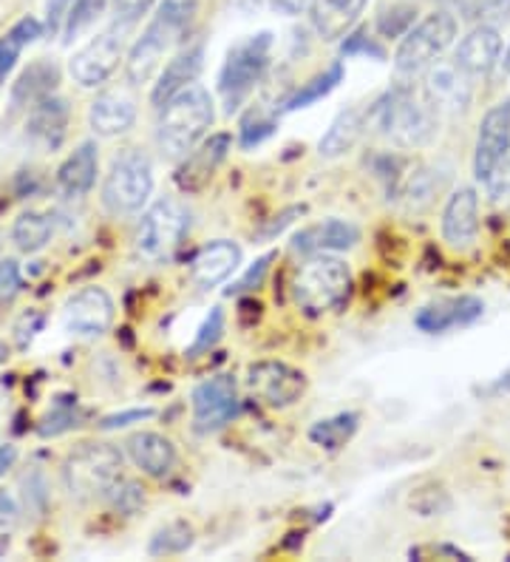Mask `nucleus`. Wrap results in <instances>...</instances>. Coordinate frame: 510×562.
Wrapping results in <instances>:
<instances>
[{
	"label": "nucleus",
	"mask_w": 510,
	"mask_h": 562,
	"mask_svg": "<svg viewBox=\"0 0 510 562\" xmlns=\"http://www.w3.org/2000/svg\"><path fill=\"white\" fill-rule=\"evenodd\" d=\"M196 9V0H159L157 12L125 57V77L131 86H145L162 71L165 55L182 46L191 32Z\"/></svg>",
	"instance_id": "nucleus-1"
},
{
	"label": "nucleus",
	"mask_w": 510,
	"mask_h": 562,
	"mask_svg": "<svg viewBox=\"0 0 510 562\" xmlns=\"http://www.w3.org/2000/svg\"><path fill=\"white\" fill-rule=\"evenodd\" d=\"M369 125L392 139L397 148H422L429 145L440 125V111L422 91V86L400 82L366 111Z\"/></svg>",
	"instance_id": "nucleus-2"
},
{
	"label": "nucleus",
	"mask_w": 510,
	"mask_h": 562,
	"mask_svg": "<svg viewBox=\"0 0 510 562\" xmlns=\"http://www.w3.org/2000/svg\"><path fill=\"white\" fill-rule=\"evenodd\" d=\"M213 120H216V103L202 82H191L188 89L165 100L159 105L157 123V145L162 157L179 162L184 154H191L207 137Z\"/></svg>",
	"instance_id": "nucleus-3"
},
{
	"label": "nucleus",
	"mask_w": 510,
	"mask_h": 562,
	"mask_svg": "<svg viewBox=\"0 0 510 562\" xmlns=\"http://www.w3.org/2000/svg\"><path fill=\"white\" fill-rule=\"evenodd\" d=\"M352 270L335 254L309 256L293 276V299L306 316L343 310L352 299Z\"/></svg>",
	"instance_id": "nucleus-4"
},
{
	"label": "nucleus",
	"mask_w": 510,
	"mask_h": 562,
	"mask_svg": "<svg viewBox=\"0 0 510 562\" xmlns=\"http://www.w3.org/2000/svg\"><path fill=\"white\" fill-rule=\"evenodd\" d=\"M125 477V458L114 443H80L63 463V483L77 501H105Z\"/></svg>",
	"instance_id": "nucleus-5"
},
{
	"label": "nucleus",
	"mask_w": 510,
	"mask_h": 562,
	"mask_svg": "<svg viewBox=\"0 0 510 562\" xmlns=\"http://www.w3.org/2000/svg\"><path fill=\"white\" fill-rule=\"evenodd\" d=\"M154 193V165L143 148H123L109 165L102 179L100 202L111 216H134L143 213Z\"/></svg>",
	"instance_id": "nucleus-6"
},
{
	"label": "nucleus",
	"mask_w": 510,
	"mask_h": 562,
	"mask_svg": "<svg viewBox=\"0 0 510 562\" xmlns=\"http://www.w3.org/2000/svg\"><path fill=\"white\" fill-rule=\"evenodd\" d=\"M272 46H275L272 32H256L227 48V57L218 71V94L225 97L227 114L245 103L256 86L264 80L272 63Z\"/></svg>",
	"instance_id": "nucleus-7"
},
{
	"label": "nucleus",
	"mask_w": 510,
	"mask_h": 562,
	"mask_svg": "<svg viewBox=\"0 0 510 562\" xmlns=\"http://www.w3.org/2000/svg\"><path fill=\"white\" fill-rule=\"evenodd\" d=\"M460 32V21L449 9H434L426 14L422 21L408 29L400 37V46L395 52V71L400 77H415L434 66L456 41Z\"/></svg>",
	"instance_id": "nucleus-8"
},
{
	"label": "nucleus",
	"mask_w": 510,
	"mask_h": 562,
	"mask_svg": "<svg viewBox=\"0 0 510 562\" xmlns=\"http://www.w3.org/2000/svg\"><path fill=\"white\" fill-rule=\"evenodd\" d=\"M191 234V211L173 196L157 200L136 225V254L145 261H168Z\"/></svg>",
	"instance_id": "nucleus-9"
},
{
	"label": "nucleus",
	"mask_w": 510,
	"mask_h": 562,
	"mask_svg": "<svg viewBox=\"0 0 510 562\" xmlns=\"http://www.w3.org/2000/svg\"><path fill=\"white\" fill-rule=\"evenodd\" d=\"M123 32L125 29L116 26V23L102 29L100 35L91 37L89 43H82L75 55L68 57V75L80 89H100L114 77L125 52Z\"/></svg>",
	"instance_id": "nucleus-10"
},
{
	"label": "nucleus",
	"mask_w": 510,
	"mask_h": 562,
	"mask_svg": "<svg viewBox=\"0 0 510 562\" xmlns=\"http://www.w3.org/2000/svg\"><path fill=\"white\" fill-rule=\"evenodd\" d=\"M116 307L114 299L105 288H97V284H89V288L77 290L66 304H63V329L68 336L75 338H100L105 336L114 324Z\"/></svg>",
	"instance_id": "nucleus-11"
},
{
	"label": "nucleus",
	"mask_w": 510,
	"mask_h": 562,
	"mask_svg": "<svg viewBox=\"0 0 510 562\" xmlns=\"http://www.w3.org/2000/svg\"><path fill=\"white\" fill-rule=\"evenodd\" d=\"M71 105L63 94H52L34 103L23 117V143L37 154H57L68 139Z\"/></svg>",
	"instance_id": "nucleus-12"
},
{
	"label": "nucleus",
	"mask_w": 510,
	"mask_h": 562,
	"mask_svg": "<svg viewBox=\"0 0 510 562\" xmlns=\"http://www.w3.org/2000/svg\"><path fill=\"white\" fill-rule=\"evenodd\" d=\"M247 386L261 404L286 409L304 398L306 375L284 361H256L247 370Z\"/></svg>",
	"instance_id": "nucleus-13"
},
{
	"label": "nucleus",
	"mask_w": 510,
	"mask_h": 562,
	"mask_svg": "<svg viewBox=\"0 0 510 562\" xmlns=\"http://www.w3.org/2000/svg\"><path fill=\"white\" fill-rule=\"evenodd\" d=\"M510 154V100L490 105L479 120L474 145V177L488 182Z\"/></svg>",
	"instance_id": "nucleus-14"
},
{
	"label": "nucleus",
	"mask_w": 510,
	"mask_h": 562,
	"mask_svg": "<svg viewBox=\"0 0 510 562\" xmlns=\"http://www.w3.org/2000/svg\"><path fill=\"white\" fill-rule=\"evenodd\" d=\"M193 426L211 435L230 424L238 412V384L233 375H213L193 390Z\"/></svg>",
	"instance_id": "nucleus-15"
},
{
	"label": "nucleus",
	"mask_w": 510,
	"mask_h": 562,
	"mask_svg": "<svg viewBox=\"0 0 510 562\" xmlns=\"http://www.w3.org/2000/svg\"><path fill=\"white\" fill-rule=\"evenodd\" d=\"M233 148V137L227 131H218V134H211L204 137L202 143L193 148L191 154H184L177 165V186L182 193H199L211 186V179L216 177L218 165L225 162L227 154Z\"/></svg>",
	"instance_id": "nucleus-16"
},
{
	"label": "nucleus",
	"mask_w": 510,
	"mask_h": 562,
	"mask_svg": "<svg viewBox=\"0 0 510 562\" xmlns=\"http://www.w3.org/2000/svg\"><path fill=\"white\" fill-rule=\"evenodd\" d=\"M63 82V69L57 60L37 57L14 77L12 89H9V117H26V111L34 103H41L46 97L57 94Z\"/></svg>",
	"instance_id": "nucleus-17"
},
{
	"label": "nucleus",
	"mask_w": 510,
	"mask_h": 562,
	"mask_svg": "<svg viewBox=\"0 0 510 562\" xmlns=\"http://www.w3.org/2000/svg\"><path fill=\"white\" fill-rule=\"evenodd\" d=\"M485 302L476 295H451L426 304L415 316V327L426 336H442L449 329H463L483 318Z\"/></svg>",
	"instance_id": "nucleus-18"
},
{
	"label": "nucleus",
	"mask_w": 510,
	"mask_h": 562,
	"mask_svg": "<svg viewBox=\"0 0 510 562\" xmlns=\"http://www.w3.org/2000/svg\"><path fill=\"white\" fill-rule=\"evenodd\" d=\"M499 57H502V35H499V26H490V23H476L468 35L456 43L454 52V63L471 80L497 71Z\"/></svg>",
	"instance_id": "nucleus-19"
},
{
	"label": "nucleus",
	"mask_w": 510,
	"mask_h": 562,
	"mask_svg": "<svg viewBox=\"0 0 510 562\" xmlns=\"http://www.w3.org/2000/svg\"><path fill=\"white\" fill-rule=\"evenodd\" d=\"M422 91L429 94V100L434 103V109L440 114L445 111H465L471 103V91H474V82L465 75L454 60L440 63L426 69V82H422Z\"/></svg>",
	"instance_id": "nucleus-20"
},
{
	"label": "nucleus",
	"mask_w": 510,
	"mask_h": 562,
	"mask_svg": "<svg viewBox=\"0 0 510 562\" xmlns=\"http://www.w3.org/2000/svg\"><path fill=\"white\" fill-rule=\"evenodd\" d=\"M442 239L454 250H465L479 236V196L471 186L456 188L442 211Z\"/></svg>",
	"instance_id": "nucleus-21"
},
{
	"label": "nucleus",
	"mask_w": 510,
	"mask_h": 562,
	"mask_svg": "<svg viewBox=\"0 0 510 562\" xmlns=\"http://www.w3.org/2000/svg\"><path fill=\"white\" fill-rule=\"evenodd\" d=\"M136 125V100L123 89H105L91 100L89 128L97 137L111 139L128 134Z\"/></svg>",
	"instance_id": "nucleus-22"
},
{
	"label": "nucleus",
	"mask_w": 510,
	"mask_h": 562,
	"mask_svg": "<svg viewBox=\"0 0 510 562\" xmlns=\"http://www.w3.org/2000/svg\"><path fill=\"white\" fill-rule=\"evenodd\" d=\"M97 173H100V148H97V143L86 139L57 168V193L66 196V200H82V196H89L94 191Z\"/></svg>",
	"instance_id": "nucleus-23"
},
{
	"label": "nucleus",
	"mask_w": 510,
	"mask_h": 562,
	"mask_svg": "<svg viewBox=\"0 0 510 562\" xmlns=\"http://www.w3.org/2000/svg\"><path fill=\"white\" fill-rule=\"evenodd\" d=\"M241 265V247L233 239H213L199 247L191 261V279L199 290H213L225 284Z\"/></svg>",
	"instance_id": "nucleus-24"
},
{
	"label": "nucleus",
	"mask_w": 510,
	"mask_h": 562,
	"mask_svg": "<svg viewBox=\"0 0 510 562\" xmlns=\"http://www.w3.org/2000/svg\"><path fill=\"white\" fill-rule=\"evenodd\" d=\"M361 241V227L347 220H324L306 225L293 236V250L304 256L343 254Z\"/></svg>",
	"instance_id": "nucleus-25"
},
{
	"label": "nucleus",
	"mask_w": 510,
	"mask_h": 562,
	"mask_svg": "<svg viewBox=\"0 0 510 562\" xmlns=\"http://www.w3.org/2000/svg\"><path fill=\"white\" fill-rule=\"evenodd\" d=\"M202 69H204V43L202 41L184 43L177 55L170 57L168 66L159 71L157 82H154V91H150V103L159 109V105H162L165 100H170L177 91L188 89L191 82H196L199 75H202Z\"/></svg>",
	"instance_id": "nucleus-26"
},
{
	"label": "nucleus",
	"mask_w": 510,
	"mask_h": 562,
	"mask_svg": "<svg viewBox=\"0 0 510 562\" xmlns=\"http://www.w3.org/2000/svg\"><path fill=\"white\" fill-rule=\"evenodd\" d=\"M125 452H128L131 463L148 477H168L173 469H177V443L170 438H165L162 432H150V429H143V432H134L128 440H125Z\"/></svg>",
	"instance_id": "nucleus-27"
},
{
	"label": "nucleus",
	"mask_w": 510,
	"mask_h": 562,
	"mask_svg": "<svg viewBox=\"0 0 510 562\" xmlns=\"http://www.w3.org/2000/svg\"><path fill=\"white\" fill-rule=\"evenodd\" d=\"M366 3L369 0H313L309 21L320 41H340L352 32L354 23L361 21Z\"/></svg>",
	"instance_id": "nucleus-28"
},
{
	"label": "nucleus",
	"mask_w": 510,
	"mask_h": 562,
	"mask_svg": "<svg viewBox=\"0 0 510 562\" xmlns=\"http://www.w3.org/2000/svg\"><path fill=\"white\" fill-rule=\"evenodd\" d=\"M449 179L451 171L442 165H420L417 171H411V177L400 188V202L406 213L429 211L440 200V193L449 188Z\"/></svg>",
	"instance_id": "nucleus-29"
},
{
	"label": "nucleus",
	"mask_w": 510,
	"mask_h": 562,
	"mask_svg": "<svg viewBox=\"0 0 510 562\" xmlns=\"http://www.w3.org/2000/svg\"><path fill=\"white\" fill-rule=\"evenodd\" d=\"M41 37H46V29H43L41 18L34 14H23L21 21H14L12 26L0 35V86L12 77V71L18 69L21 55L26 52L32 43H37Z\"/></svg>",
	"instance_id": "nucleus-30"
},
{
	"label": "nucleus",
	"mask_w": 510,
	"mask_h": 562,
	"mask_svg": "<svg viewBox=\"0 0 510 562\" xmlns=\"http://www.w3.org/2000/svg\"><path fill=\"white\" fill-rule=\"evenodd\" d=\"M366 125H369V117L363 109L340 111L338 117L332 120V125L327 128V134L320 137L318 154L324 159L343 157V154L352 151L354 145H358V139L363 137Z\"/></svg>",
	"instance_id": "nucleus-31"
},
{
	"label": "nucleus",
	"mask_w": 510,
	"mask_h": 562,
	"mask_svg": "<svg viewBox=\"0 0 510 562\" xmlns=\"http://www.w3.org/2000/svg\"><path fill=\"white\" fill-rule=\"evenodd\" d=\"M55 236V220L52 213L41 211H23L12 225V245L21 254H41L43 247Z\"/></svg>",
	"instance_id": "nucleus-32"
},
{
	"label": "nucleus",
	"mask_w": 510,
	"mask_h": 562,
	"mask_svg": "<svg viewBox=\"0 0 510 562\" xmlns=\"http://www.w3.org/2000/svg\"><path fill=\"white\" fill-rule=\"evenodd\" d=\"M343 75H347V69H343V63L335 60L329 63L327 69L318 71L315 77H309L306 82H301V89H295L293 94L286 97L284 100V111H301V109H309L313 103H318V100H324V97L332 94L335 89H338L340 82H343Z\"/></svg>",
	"instance_id": "nucleus-33"
},
{
	"label": "nucleus",
	"mask_w": 510,
	"mask_h": 562,
	"mask_svg": "<svg viewBox=\"0 0 510 562\" xmlns=\"http://www.w3.org/2000/svg\"><path fill=\"white\" fill-rule=\"evenodd\" d=\"M361 429V415L358 412H338L332 418H324L318 424H313L309 429V440L320 449H327V452H338L349 440L358 435Z\"/></svg>",
	"instance_id": "nucleus-34"
},
{
	"label": "nucleus",
	"mask_w": 510,
	"mask_h": 562,
	"mask_svg": "<svg viewBox=\"0 0 510 562\" xmlns=\"http://www.w3.org/2000/svg\"><path fill=\"white\" fill-rule=\"evenodd\" d=\"M111 9V0H75L71 9H68L66 21H63V32H60V41L66 46L80 41L82 35H89L91 29L97 26L102 14Z\"/></svg>",
	"instance_id": "nucleus-35"
},
{
	"label": "nucleus",
	"mask_w": 510,
	"mask_h": 562,
	"mask_svg": "<svg viewBox=\"0 0 510 562\" xmlns=\"http://www.w3.org/2000/svg\"><path fill=\"white\" fill-rule=\"evenodd\" d=\"M442 9H449L456 21H476L499 26L508 21L510 0H440Z\"/></svg>",
	"instance_id": "nucleus-36"
},
{
	"label": "nucleus",
	"mask_w": 510,
	"mask_h": 562,
	"mask_svg": "<svg viewBox=\"0 0 510 562\" xmlns=\"http://www.w3.org/2000/svg\"><path fill=\"white\" fill-rule=\"evenodd\" d=\"M196 542V531L188 520H170L165 522L162 528L154 531L148 542V554L150 557H179L184 551L193 549Z\"/></svg>",
	"instance_id": "nucleus-37"
},
{
	"label": "nucleus",
	"mask_w": 510,
	"mask_h": 562,
	"mask_svg": "<svg viewBox=\"0 0 510 562\" xmlns=\"http://www.w3.org/2000/svg\"><path fill=\"white\" fill-rule=\"evenodd\" d=\"M279 128V111H270L267 105H252L241 117V125H238V143L245 151L256 148V145L264 143L267 137H272Z\"/></svg>",
	"instance_id": "nucleus-38"
},
{
	"label": "nucleus",
	"mask_w": 510,
	"mask_h": 562,
	"mask_svg": "<svg viewBox=\"0 0 510 562\" xmlns=\"http://www.w3.org/2000/svg\"><path fill=\"white\" fill-rule=\"evenodd\" d=\"M80 420H82V409L77 406V398L75 401L63 398L52 406L48 415H43L41 424H37V432H41V438H57V435L77 429Z\"/></svg>",
	"instance_id": "nucleus-39"
},
{
	"label": "nucleus",
	"mask_w": 510,
	"mask_h": 562,
	"mask_svg": "<svg viewBox=\"0 0 510 562\" xmlns=\"http://www.w3.org/2000/svg\"><path fill=\"white\" fill-rule=\"evenodd\" d=\"M225 327H227L225 310L213 307L211 313L204 316V322L199 324L196 336H193L191 347H188V352H184V356H188V358H199V356H204V352H211L213 347H216V344L222 341V336H225Z\"/></svg>",
	"instance_id": "nucleus-40"
},
{
	"label": "nucleus",
	"mask_w": 510,
	"mask_h": 562,
	"mask_svg": "<svg viewBox=\"0 0 510 562\" xmlns=\"http://www.w3.org/2000/svg\"><path fill=\"white\" fill-rule=\"evenodd\" d=\"M417 23V9L408 7V3H392L388 9H383L377 14V35L386 37V41H397L408 32V29Z\"/></svg>",
	"instance_id": "nucleus-41"
},
{
	"label": "nucleus",
	"mask_w": 510,
	"mask_h": 562,
	"mask_svg": "<svg viewBox=\"0 0 510 562\" xmlns=\"http://www.w3.org/2000/svg\"><path fill=\"white\" fill-rule=\"evenodd\" d=\"M105 503L114 508L116 515L131 517L145 506V488L139 486L136 481H128V477H123V481L116 483V486L111 488L109 494H105Z\"/></svg>",
	"instance_id": "nucleus-42"
},
{
	"label": "nucleus",
	"mask_w": 510,
	"mask_h": 562,
	"mask_svg": "<svg viewBox=\"0 0 510 562\" xmlns=\"http://www.w3.org/2000/svg\"><path fill=\"white\" fill-rule=\"evenodd\" d=\"M21 293V265L14 259H0V318H7V313L14 307V302H18V295Z\"/></svg>",
	"instance_id": "nucleus-43"
},
{
	"label": "nucleus",
	"mask_w": 510,
	"mask_h": 562,
	"mask_svg": "<svg viewBox=\"0 0 510 562\" xmlns=\"http://www.w3.org/2000/svg\"><path fill=\"white\" fill-rule=\"evenodd\" d=\"M23 506H26V512H32V515L37 517H41L48 506L46 474L37 467H32V472L23 477Z\"/></svg>",
	"instance_id": "nucleus-44"
},
{
	"label": "nucleus",
	"mask_w": 510,
	"mask_h": 562,
	"mask_svg": "<svg viewBox=\"0 0 510 562\" xmlns=\"http://www.w3.org/2000/svg\"><path fill=\"white\" fill-rule=\"evenodd\" d=\"M43 327H46V313H41V310H26V313L14 322V347H18V350H29L34 338H37V333H43Z\"/></svg>",
	"instance_id": "nucleus-45"
},
{
	"label": "nucleus",
	"mask_w": 510,
	"mask_h": 562,
	"mask_svg": "<svg viewBox=\"0 0 510 562\" xmlns=\"http://www.w3.org/2000/svg\"><path fill=\"white\" fill-rule=\"evenodd\" d=\"M275 259H279V254H264L261 259L252 261L250 270H247V273L241 276L230 290H227V295H241V293H250V290H259L261 284H264L267 273H270L272 261Z\"/></svg>",
	"instance_id": "nucleus-46"
},
{
	"label": "nucleus",
	"mask_w": 510,
	"mask_h": 562,
	"mask_svg": "<svg viewBox=\"0 0 510 562\" xmlns=\"http://www.w3.org/2000/svg\"><path fill=\"white\" fill-rule=\"evenodd\" d=\"M159 0H111V12H114V23L116 26H134L150 12V9L157 7Z\"/></svg>",
	"instance_id": "nucleus-47"
},
{
	"label": "nucleus",
	"mask_w": 510,
	"mask_h": 562,
	"mask_svg": "<svg viewBox=\"0 0 510 562\" xmlns=\"http://www.w3.org/2000/svg\"><path fill=\"white\" fill-rule=\"evenodd\" d=\"M340 55H343V57L372 55V57H377V60H383V57H386V52H383L381 43L369 35V29H358V32L347 35L343 46H340Z\"/></svg>",
	"instance_id": "nucleus-48"
},
{
	"label": "nucleus",
	"mask_w": 510,
	"mask_h": 562,
	"mask_svg": "<svg viewBox=\"0 0 510 562\" xmlns=\"http://www.w3.org/2000/svg\"><path fill=\"white\" fill-rule=\"evenodd\" d=\"M18 520H21V506H18V501H14L12 494L0 492V554L9 549V535L14 531Z\"/></svg>",
	"instance_id": "nucleus-49"
},
{
	"label": "nucleus",
	"mask_w": 510,
	"mask_h": 562,
	"mask_svg": "<svg viewBox=\"0 0 510 562\" xmlns=\"http://www.w3.org/2000/svg\"><path fill=\"white\" fill-rule=\"evenodd\" d=\"M71 3L75 0H46V7H43V29H46V37H60L63 21H66Z\"/></svg>",
	"instance_id": "nucleus-50"
},
{
	"label": "nucleus",
	"mask_w": 510,
	"mask_h": 562,
	"mask_svg": "<svg viewBox=\"0 0 510 562\" xmlns=\"http://www.w3.org/2000/svg\"><path fill=\"white\" fill-rule=\"evenodd\" d=\"M485 186H488L490 191V200L497 202L499 207H510V154Z\"/></svg>",
	"instance_id": "nucleus-51"
},
{
	"label": "nucleus",
	"mask_w": 510,
	"mask_h": 562,
	"mask_svg": "<svg viewBox=\"0 0 510 562\" xmlns=\"http://www.w3.org/2000/svg\"><path fill=\"white\" fill-rule=\"evenodd\" d=\"M154 415V409H128V412H116V415H109V418L100 420V429H123L128 424H143Z\"/></svg>",
	"instance_id": "nucleus-52"
},
{
	"label": "nucleus",
	"mask_w": 510,
	"mask_h": 562,
	"mask_svg": "<svg viewBox=\"0 0 510 562\" xmlns=\"http://www.w3.org/2000/svg\"><path fill=\"white\" fill-rule=\"evenodd\" d=\"M301 213H304V205H295V207H286V211H281L275 220L267 222V225L261 227L259 239H275V236H279L286 225H293L295 216H301Z\"/></svg>",
	"instance_id": "nucleus-53"
},
{
	"label": "nucleus",
	"mask_w": 510,
	"mask_h": 562,
	"mask_svg": "<svg viewBox=\"0 0 510 562\" xmlns=\"http://www.w3.org/2000/svg\"><path fill=\"white\" fill-rule=\"evenodd\" d=\"M270 7L279 14H284V18H295V14L309 12L313 0H270Z\"/></svg>",
	"instance_id": "nucleus-54"
},
{
	"label": "nucleus",
	"mask_w": 510,
	"mask_h": 562,
	"mask_svg": "<svg viewBox=\"0 0 510 562\" xmlns=\"http://www.w3.org/2000/svg\"><path fill=\"white\" fill-rule=\"evenodd\" d=\"M14 186H18V200H26V196H34V193L41 191L37 173H32V171H21V173H18V179H14Z\"/></svg>",
	"instance_id": "nucleus-55"
},
{
	"label": "nucleus",
	"mask_w": 510,
	"mask_h": 562,
	"mask_svg": "<svg viewBox=\"0 0 510 562\" xmlns=\"http://www.w3.org/2000/svg\"><path fill=\"white\" fill-rule=\"evenodd\" d=\"M18 463V446L0 443V477H7Z\"/></svg>",
	"instance_id": "nucleus-56"
},
{
	"label": "nucleus",
	"mask_w": 510,
	"mask_h": 562,
	"mask_svg": "<svg viewBox=\"0 0 510 562\" xmlns=\"http://www.w3.org/2000/svg\"><path fill=\"white\" fill-rule=\"evenodd\" d=\"M238 9H245V12H259L261 7H267L270 0H233Z\"/></svg>",
	"instance_id": "nucleus-57"
},
{
	"label": "nucleus",
	"mask_w": 510,
	"mask_h": 562,
	"mask_svg": "<svg viewBox=\"0 0 510 562\" xmlns=\"http://www.w3.org/2000/svg\"><path fill=\"white\" fill-rule=\"evenodd\" d=\"M497 71H499V75H502V77H510V43H508V46H505L502 57H499Z\"/></svg>",
	"instance_id": "nucleus-58"
},
{
	"label": "nucleus",
	"mask_w": 510,
	"mask_h": 562,
	"mask_svg": "<svg viewBox=\"0 0 510 562\" xmlns=\"http://www.w3.org/2000/svg\"><path fill=\"white\" fill-rule=\"evenodd\" d=\"M7 358H9V347H3V344H0V363L7 361Z\"/></svg>",
	"instance_id": "nucleus-59"
},
{
	"label": "nucleus",
	"mask_w": 510,
	"mask_h": 562,
	"mask_svg": "<svg viewBox=\"0 0 510 562\" xmlns=\"http://www.w3.org/2000/svg\"><path fill=\"white\" fill-rule=\"evenodd\" d=\"M0 429H3V409H0Z\"/></svg>",
	"instance_id": "nucleus-60"
},
{
	"label": "nucleus",
	"mask_w": 510,
	"mask_h": 562,
	"mask_svg": "<svg viewBox=\"0 0 510 562\" xmlns=\"http://www.w3.org/2000/svg\"><path fill=\"white\" fill-rule=\"evenodd\" d=\"M0 250H3V234H0Z\"/></svg>",
	"instance_id": "nucleus-61"
}]
</instances>
